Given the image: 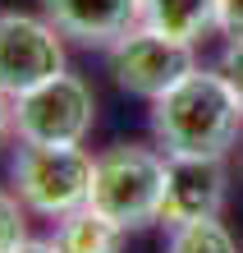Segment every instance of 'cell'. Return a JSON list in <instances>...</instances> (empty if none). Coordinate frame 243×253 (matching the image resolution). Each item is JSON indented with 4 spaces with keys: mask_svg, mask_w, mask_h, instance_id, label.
Here are the masks:
<instances>
[{
    "mask_svg": "<svg viewBox=\"0 0 243 253\" xmlns=\"http://www.w3.org/2000/svg\"><path fill=\"white\" fill-rule=\"evenodd\" d=\"M151 133L165 157H225L243 133V106L220 69H193L151 101Z\"/></svg>",
    "mask_w": 243,
    "mask_h": 253,
    "instance_id": "6da1fadb",
    "label": "cell"
},
{
    "mask_svg": "<svg viewBox=\"0 0 243 253\" xmlns=\"http://www.w3.org/2000/svg\"><path fill=\"white\" fill-rule=\"evenodd\" d=\"M165 161L161 152L138 143H119L97 157L92 166V193L87 203L101 216H110L124 230H142L161 221V193H165Z\"/></svg>",
    "mask_w": 243,
    "mask_h": 253,
    "instance_id": "7a4b0ae2",
    "label": "cell"
},
{
    "mask_svg": "<svg viewBox=\"0 0 243 253\" xmlns=\"http://www.w3.org/2000/svg\"><path fill=\"white\" fill-rule=\"evenodd\" d=\"M92 166L97 161L78 143H28V138H19V152L9 161V180H14V193L28 203V212L60 221V216L87 207Z\"/></svg>",
    "mask_w": 243,
    "mask_h": 253,
    "instance_id": "3957f363",
    "label": "cell"
},
{
    "mask_svg": "<svg viewBox=\"0 0 243 253\" xmlns=\"http://www.w3.org/2000/svg\"><path fill=\"white\" fill-rule=\"evenodd\" d=\"M92 125L97 97L78 74H55L41 87L14 97V133L28 143H83Z\"/></svg>",
    "mask_w": 243,
    "mask_h": 253,
    "instance_id": "277c9868",
    "label": "cell"
},
{
    "mask_svg": "<svg viewBox=\"0 0 243 253\" xmlns=\"http://www.w3.org/2000/svg\"><path fill=\"white\" fill-rule=\"evenodd\" d=\"M193 69H197V60H193L188 42L151 33V28H142V23L110 46V74H115V83L124 87V92H133V97H147V101L165 97L179 79H188Z\"/></svg>",
    "mask_w": 243,
    "mask_h": 253,
    "instance_id": "5b68a950",
    "label": "cell"
},
{
    "mask_svg": "<svg viewBox=\"0 0 243 253\" xmlns=\"http://www.w3.org/2000/svg\"><path fill=\"white\" fill-rule=\"evenodd\" d=\"M65 33L37 14H0V92L23 97L65 74Z\"/></svg>",
    "mask_w": 243,
    "mask_h": 253,
    "instance_id": "8992f818",
    "label": "cell"
},
{
    "mask_svg": "<svg viewBox=\"0 0 243 253\" xmlns=\"http://www.w3.org/2000/svg\"><path fill=\"white\" fill-rule=\"evenodd\" d=\"M225 157H170L165 166V193H161V221L188 226V221L220 216L225 207Z\"/></svg>",
    "mask_w": 243,
    "mask_h": 253,
    "instance_id": "52a82bcc",
    "label": "cell"
},
{
    "mask_svg": "<svg viewBox=\"0 0 243 253\" xmlns=\"http://www.w3.org/2000/svg\"><path fill=\"white\" fill-rule=\"evenodd\" d=\"M41 9L65 37L105 51L142 23V0H41Z\"/></svg>",
    "mask_w": 243,
    "mask_h": 253,
    "instance_id": "ba28073f",
    "label": "cell"
},
{
    "mask_svg": "<svg viewBox=\"0 0 243 253\" xmlns=\"http://www.w3.org/2000/svg\"><path fill=\"white\" fill-rule=\"evenodd\" d=\"M142 28L197 46L220 28V0H142Z\"/></svg>",
    "mask_w": 243,
    "mask_h": 253,
    "instance_id": "9c48e42d",
    "label": "cell"
},
{
    "mask_svg": "<svg viewBox=\"0 0 243 253\" xmlns=\"http://www.w3.org/2000/svg\"><path fill=\"white\" fill-rule=\"evenodd\" d=\"M124 226H115L110 216H101L92 203L78 207V212H69V216H60L55 221V249L60 253H119L124 249Z\"/></svg>",
    "mask_w": 243,
    "mask_h": 253,
    "instance_id": "30bf717a",
    "label": "cell"
},
{
    "mask_svg": "<svg viewBox=\"0 0 243 253\" xmlns=\"http://www.w3.org/2000/svg\"><path fill=\"white\" fill-rule=\"evenodd\" d=\"M165 253H239V249H234V240H230V230H225L216 216H207V221L174 226Z\"/></svg>",
    "mask_w": 243,
    "mask_h": 253,
    "instance_id": "8fae6325",
    "label": "cell"
},
{
    "mask_svg": "<svg viewBox=\"0 0 243 253\" xmlns=\"http://www.w3.org/2000/svg\"><path fill=\"white\" fill-rule=\"evenodd\" d=\"M28 240V203L19 193L0 189V253H14Z\"/></svg>",
    "mask_w": 243,
    "mask_h": 253,
    "instance_id": "7c38bea8",
    "label": "cell"
},
{
    "mask_svg": "<svg viewBox=\"0 0 243 253\" xmlns=\"http://www.w3.org/2000/svg\"><path fill=\"white\" fill-rule=\"evenodd\" d=\"M220 74L230 79L234 97H239V106H243V37H230V46L220 51Z\"/></svg>",
    "mask_w": 243,
    "mask_h": 253,
    "instance_id": "4fadbf2b",
    "label": "cell"
},
{
    "mask_svg": "<svg viewBox=\"0 0 243 253\" xmlns=\"http://www.w3.org/2000/svg\"><path fill=\"white\" fill-rule=\"evenodd\" d=\"M220 33L243 37V0H220Z\"/></svg>",
    "mask_w": 243,
    "mask_h": 253,
    "instance_id": "5bb4252c",
    "label": "cell"
},
{
    "mask_svg": "<svg viewBox=\"0 0 243 253\" xmlns=\"http://www.w3.org/2000/svg\"><path fill=\"white\" fill-rule=\"evenodd\" d=\"M14 133V97L0 92V147H5V138Z\"/></svg>",
    "mask_w": 243,
    "mask_h": 253,
    "instance_id": "9a60e30c",
    "label": "cell"
},
{
    "mask_svg": "<svg viewBox=\"0 0 243 253\" xmlns=\"http://www.w3.org/2000/svg\"><path fill=\"white\" fill-rule=\"evenodd\" d=\"M14 253H60V249H55V240H23Z\"/></svg>",
    "mask_w": 243,
    "mask_h": 253,
    "instance_id": "2e32d148",
    "label": "cell"
}]
</instances>
